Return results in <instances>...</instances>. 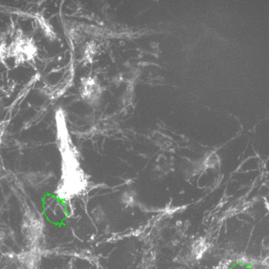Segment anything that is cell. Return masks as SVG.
Returning <instances> with one entry per match:
<instances>
[{"instance_id": "obj_1", "label": "cell", "mask_w": 269, "mask_h": 269, "mask_svg": "<svg viewBox=\"0 0 269 269\" xmlns=\"http://www.w3.org/2000/svg\"><path fill=\"white\" fill-rule=\"evenodd\" d=\"M22 229L25 238L29 242L35 243L39 241L43 234L44 226L39 218H37L34 215H30L25 217Z\"/></svg>"}, {"instance_id": "obj_2", "label": "cell", "mask_w": 269, "mask_h": 269, "mask_svg": "<svg viewBox=\"0 0 269 269\" xmlns=\"http://www.w3.org/2000/svg\"><path fill=\"white\" fill-rule=\"evenodd\" d=\"M208 249V243L204 238H199L196 239L194 242L192 243L190 248V256L193 260H198L202 259L204 254L206 252Z\"/></svg>"}, {"instance_id": "obj_3", "label": "cell", "mask_w": 269, "mask_h": 269, "mask_svg": "<svg viewBox=\"0 0 269 269\" xmlns=\"http://www.w3.org/2000/svg\"><path fill=\"white\" fill-rule=\"evenodd\" d=\"M136 194L132 190H127L121 195L120 200L125 207H132L136 203Z\"/></svg>"}, {"instance_id": "obj_4", "label": "cell", "mask_w": 269, "mask_h": 269, "mask_svg": "<svg viewBox=\"0 0 269 269\" xmlns=\"http://www.w3.org/2000/svg\"><path fill=\"white\" fill-rule=\"evenodd\" d=\"M92 218H93L95 222H97L98 224H101L106 218V214L104 209L101 207L98 206L96 207L92 212Z\"/></svg>"}, {"instance_id": "obj_5", "label": "cell", "mask_w": 269, "mask_h": 269, "mask_svg": "<svg viewBox=\"0 0 269 269\" xmlns=\"http://www.w3.org/2000/svg\"><path fill=\"white\" fill-rule=\"evenodd\" d=\"M266 137H268V138H269V135H268V136H267V135H266ZM267 141H268V145H269V139H268V140H265L264 141V142H267Z\"/></svg>"}]
</instances>
